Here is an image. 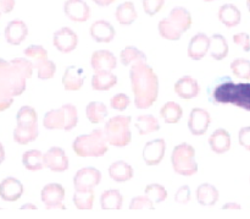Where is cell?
<instances>
[{
	"label": "cell",
	"instance_id": "1",
	"mask_svg": "<svg viewBox=\"0 0 250 219\" xmlns=\"http://www.w3.org/2000/svg\"><path fill=\"white\" fill-rule=\"evenodd\" d=\"M33 68V63L26 58H15L11 61L0 59V112L11 107L14 97L24 92Z\"/></svg>",
	"mask_w": 250,
	"mask_h": 219
},
{
	"label": "cell",
	"instance_id": "2",
	"mask_svg": "<svg viewBox=\"0 0 250 219\" xmlns=\"http://www.w3.org/2000/svg\"><path fill=\"white\" fill-rule=\"evenodd\" d=\"M134 104L138 109H148L158 99L159 78L146 61L133 63L129 70Z\"/></svg>",
	"mask_w": 250,
	"mask_h": 219
},
{
	"label": "cell",
	"instance_id": "3",
	"mask_svg": "<svg viewBox=\"0 0 250 219\" xmlns=\"http://www.w3.org/2000/svg\"><path fill=\"white\" fill-rule=\"evenodd\" d=\"M212 99L217 104H232L250 112V83L225 78L212 91Z\"/></svg>",
	"mask_w": 250,
	"mask_h": 219
},
{
	"label": "cell",
	"instance_id": "4",
	"mask_svg": "<svg viewBox=\"0 0 250 219\" xmlns=\"http://www.w3.org/2000/svg\"><path fill=\"white\" fill-rule=\"evenodd\" d=\"M193 19L190 12L182 6L173 7L170 15L160 20L158 24L159 33L167 41H178L185 32L192 27Z\"/></svg>",
	"mask_w": 250,
	"mask_h": 219
},
{
	"label": "cell",
	"instance_id": "5",
	"mask_svg": "<svg viewBox=\"0 0 250 219\" xmlns=\"http://www.w3.org/2000/svg\"><path fill=\"white\" fill-rule=\"evenodd\" d=\"M17 125L14 130V141L19 145H27L38 137V115L29 105L20 108L16 114Z\"/></svg>",
	"mask_w": 250,
	"mask_h": 219
},
{
	"label": "cell",
	"instance_id": "6",
	"mask_svg": "<svg viewBox=\"0 0 250 219\" xmlns=\"http://www.w3.org/2000/svg\"><path fill=\"white\" fill-rule=\"evenodd\" d=\"M72 149L78 157H103L109 151V142L104 131L97 129L90 134L76 137Z\"/></svg>",
	"mask_w": 250,
	"mask_h": 219
},
{
	"label": "cell",
	"instance_id": "7",
	"mask_svg": "<svg viewBox=\"0 0 250 219\" xmlns=\"http://www.w3.org/2000/svg\"><path fill=\"white\" fill-rule=\"evenodd\" d=\"M78 122L77 108L73 104H63L58 109H51L44 115L43 125L48 130H70L75 129Z\"/></svg>",
	"mask_w": 250,
	"mask_h": 219
},
{
	"label": "cell",
	"instance_id": "8",
	"mask_svg": "<svg viewBox=\"0 0 250 219\" xmlns=\"http://www.w3.org/2000/svg\"><path fill=\"white\" fill-rule=\"evenodd\" d=\"M131 122L132 118L128 115H116L109 119L104 129L105 137L109 145L115 147H126L131 144Z\"/></svg>",
	"mask_w": 250,
	"mask_h": 219
},
{
	"label": "cell",
	"instance_id": "9",
	"mask_svg": "<svg viewBox=\"0 0 250 219\" xmlns=\"http://www.w3.org/2000/svg\"><path fill=\"white\" fill-rule=\"evenodd\" d=\"M171 163L176 174L182 176H193L198 173V163L195 161V149L187 142L177 145L171 154Z\"/></svg>",
	"mask_w": 250,
	"mask_h": 219
},
{
	"label": "cell",
	"instance_id": "10",
	"mask_svg": "<svg viewBox=\"0 0 250 219\" xmlns=\"http://www.w3.org/2000/svg\"><path fill=\"white\" fill-rule=\"evenodd\" d=\"M66 191L62 185L56 183L46 184L41 191V200L46 207V210H66L63 203Z\"/></svg>",
	"mask_w": 250,
	"mask_h": 219
},
{
	"label": "cell",
	"instance_id": "11",
	"mask_svg": "<svg viewBox=\"0 0 250 219\" xmlns=\"http://www.w3.org/2000/svg\"><path fill=\"white\" fill-rule=\"evenodd\" d=\"M102 180V174L94 167H85V168L80 169L73 176V186L75 190H90L95 186L99 185Z\"/></svg>",
	"mask_w": 250,
	"mask_h": 219
},
{
	"label": "cell",
	"instance_id": "12",
	"mask_svg": "<svg viewBox=\"0 0 250 219\" xmlns=\"http://www.w3.org/2000/svg\"><path fill=\"white\" fill-rule=\"evenodd\" d=\"M44 167L50 169L53 173H63L68 169V157L60 147H51L43 154Z\"/></svg>",
	"mask_w": 250,
	"mask_h": 219
},
{
	"label": "cell",
	"instance_id": "13",
	"mask_svg": "<svg viewBox=\"0 0 250 219\" xmlns=\"http://www.w3.org/2000/svg\"><path fill=\"white\" fill-rule=\"evenodd\" d=\"M211 124V115L203 108H194L190 112L188 119V129L194 136H202L209 129Z\"/></svg>",
	"mask_w": 250,
	"mask_h": 219
},
{
	"label": "cell",
	"instance_id": "14",
	"mask_svg": "<svg viewBox=\"0 0 250 219\" xmlns=\"http://www.w3.org/2000/svg\"><path fill=\"white\" fill-rule=\"evenodd\" d=\"M53 44L61 53H71L77 48L78 36L68 27H62L54 33Z\"/></svg>",
	"mask_w": 250,
	"mask_h": 219
},
{
	"label": "cell",
	"instance_id": "15",
	"mask_svg": "<svg viewBox=\"0 0 250 219\" xmlns=\"http://www.w3.org/2000/svg\"><path fill=\"white\" fill-rule=\"evenodd\" d=\"M165 140L155 139L146 142L143 148V161L146 166H158L165 156Z\"/></svg>",
	"mask_w": 250,
	"mask_h": 219
},
{
	"label": "cell",
	"instance_id": "16",
	"mask_svg": "<svg viewBox=\"0 0 250 219\" xmlns=\"http://www.w3.org/2000/svg\"><path fill=\"white\" fill-rule=\"evenodd\" d=\"M63 11L68 19L76 22H85L90 17V7L84 0H66Z\"/></svg>",
	"mask_w": 250,
	"mask_h": 219
},
{
	"label": "cell",
	"instance_id": "17",
	"mask_svg": "<svg viewBox=\"0 0 250 219\" xmlns=\"http://www.w3.org/2000/svg\"><path fill=\"white\" fill-rule=\"evenodd\" d=\"M85 71L81 66L71 65L66 68L65 73L62 76V85L66 91H78L84 83Z\"/></svg>",
	"mask_w": 250,
	"mask_h": 219
},
{
	"label": "cell",
	"instance_id": "18",
	"mask_svg": "<svg viewBox=\"0 0 250 219\" xmlns=\"http://www.w3.org/2000/svg\"><path fill=\"white\" fill-rule=\"evenodd\" d=\"M90 36L98 43H110L116 36L114 26L106 20H98L90 26Z\"/></svg>",
	"mask_w": 250,
	"mask_h": 219
},
{
	"label": "cell",
	"instance_id": "19",
	"mask_svg": "<svg viewBox=\"0 0 250 219\" xmlns=\"http://www.w3.org/2000/svg\"><path fill=\"white\" fill-rule=\"evenodd\" d=\"M28 36V27L22 20H14L5 28V39L12 46H19Z\"/></svg>",
	"mask_w": 250,
	"mask_h": 219
},
{
	"label": "cell",
	"instance_id": "20",
	"mask_svg": "<svg viewBox=\"0 0 250 219\" xmlns=\"http://www.w3.org/2000/svg\"><path fill=\"white\" fill-rule=\"evenodd\" d=\"M23 185L15 178H6L0 183V197L6 202H15L23 195Z\"/></svg>",
	"mask_w": 250,
	"mask_h": 219
},
{
	"label": "cell",
	"instance_id": "21",
	"mask_svg": "<svg viewBox=\"0 0 250 219\" xmlns=\"http://www.w3.org/2000/svg\"><path fill=\"white\" fill-rule=\"evenodd\" d=\"M210 38L205 33H197L192 37L188 46V56L193 60H200L209 51Z\"/></svg>",
	"mask_w": 250,
	"mask_h": 219
},
{
	"label": "cell",
	"instance_id": "22",
	"mask_svg": "<svg viewBox=\"0 0 250 219\" xmlns=\"http://www.w3.org/2000/svg\"><path fill=\"white\" fill-rule=\"evenodd\" d=\"M200 92L199 83L192 76H183L175 83V93L182 99H192Z\"/></svg>",
	"mask_w": 250,
	"mask_h": 219
},
{
	"label": "cell",
	"instance_id": "23",
	"mask_svg": "<svg viewBox=\"0 0 250 219\" xmlns=\"http://www.w3.org/2000/svg\"><path fill=\"white\" fill-rule=\"evenodd\" d=\"M90 65L94 71H112L117 66V61L111 51L97 50L92 54Z\"/></svg>",
	"mask_w": 250,
	"mask_h": 219
},
{
	"label": "cell",
	"instance_id": "24",
	"mask_svg": "<svg viewBox=\"0 0 250 219\" xmlns=\"http://www.w3.org/2000/svg\"><path fill=\"white\" fill-rule=\"evenodd\" d=\"M209 145L210 148L214 153L216 154H224L231 149L232 146V139L229 131L225 129H217L215 130L209 137Z\"/></svg>",
	"mask_w": 250,
	"mask_h": 219
},
{
	"label": "cell",
	"instance_id": "25",
	"mask_svg": "<svg viewBox=\"0 0 250 219\" xmlns=\"http://www.w3.org/2000/svg\"><path fill=\"white\" fill-rule=\"evenodd\" d=\"M219 16L220 22L227 27V28H233L241 24L242 14L241 10L233 4H225L219 9Z\"/></svg>",
	"mask_w": 250,
	"mask_h": 219
},
{
	"label": "cell",
	"instance_id": "26",
	"mask_svg": "<svg viewBox=\"0 0 250 219\" xmlns=\"http://www.w3.org/2000/svg\"><path fill=\"white\" fill-rule=\"evenodd\" d=\"M109 175L115 183H126L133 178L134 170L127 162L116 161L109 167Z\"/></svg>",
	"mask_w": 250,
	"mask_h": 219
},
{
	"label": "cell",
	"instance_id": "27",
	"mask_svg": "<svg viewBox=\"0 0 250 219\" xmlns=\"http://www.w3.org/2000/svg\"><path fill=\"white\" fill-rule=\"evenodd\" d=\"M220 198L219 190L211 184H202L197 189V201L202 206H215Z\"/></svg>",
	"mask_w": 250,
	"mask_h": 219
},
{
	"label": "cell",
	"instance_id": "28",
	"mask_svg": "<svg viewBox=\"0 0 250 219\" xmlns=\"http://www.w3.org/2000/svg\"><path fill=\"white\" fill-rule=\"evenodd\" d=\"M116 85L117 77L111 71H95L92 77V88L95 91H109Z\"/></svg>",
	"mask_w": 250,
	"mask_h": 219
},
{
	"label": "cell",
	"instance_id": "29",
	"mask_svg": "<svg viewBox=\"0 0 250 219\" xmlns=\"http://www.w3.org/2000/svg\"><path fill=\"white\" fill-rule=\"evenodd\" d=\"M115 16H116L117 22L122 26H131L137 19V10L133 2L126 1L122 2L117 6L116 11H115Z\"/></svg>",
	"mask_w": 250,
	"mask_h": 219
},
{
	"label": "cell",
	"instance_id": "30",
	"mask_svg": "<svg viewBox=\"0 0 250 219\" xmlns=\"http://www.w3.org/2000/svg\"><path fill=\"white\" fill-rule=\"evenodd\" d=\"M122 203H124V197H122L121 193L115 189L104 191L100 196V207L103 210H120L122 207Z\"/></svg>",
	"mask_w": 250,
	"mask_h": 219
},
{
	"label": "cell",
	"instance_id": "31",
	"mask_svg": "<svg viewBox=\"0 0 250 219\" xmlns=\"http://www.w3.org/2000/svg\"><path fill=\"white\" fill-rule=\"evenodd\" d=\"M210 55L215 59V60H222L229 55V44H227L226 38L221 34L216 33L210 38V46H209Z\"/></svg>",
	"mask_w": 250,
	"mask_h": 219
},
{
	"label": "cell",
	"instance_id": "32",
	"mask_svg": "<svg viewBox=\"0 0 250 219\" xmlns=\"http://www.w3.org/2000/svg\"><path fill=\"white\" fill-rule=\"evenodd\" d=\"M183 115V109L176 102H167L161 107L160 117L166 124H177Z\"/></svg>",
	"mask_w": 250,
	"mask_h": 219
},
{
	"label": "cell",
	"instance_id": "33",
	"mask_svg": "<svg viewBox=\"0 0 250 219\" xmlns=\"http://www.w3.org/2000/svg\"><path fill=\"white\" fill-rule=\"evenodd\" d=\"M136 129L138 130L139 135H149L151 132H155L160 130L159 120L151 114L139 115L136 120Z\"/></svg>",
	"mask_w": 250,
	"mask_h": 219
},
{
	"label": "cell",
	"instance_id": "34",
	"mask_svg": "<svg viewBox=\"0 0 250 219\" xmlns=\"http://www.w3.org/2000/svg\"><path fill=\"white\" fill-rule=\"evenodd\" d=\"M85 114H87L88 120L92 124H100L105 120L109 112L104 103L102 102H90L85 108Z\"/></svg>",
	"mask_w": 250,
	"mask_h": 219
},
{
	"label": "cell",
	"instance_id": "35",
	"mask_svg": "<svg viewBox=\"0 0 250 219\" xmlns=\"http://www.w3.org/2000/svg\"><path fill=\"white\" fill-rule=\"evenodd\" d=\"M22 163H23L24 168L31 171L41 170L44 168L43 153L38 149H31V151L24 152L22 156Z\"/></svg>",
	"mask_w": 250,
	"mask_h": 219
},
{
	"label": "cell",
	"instance_id": "36",
	"mask_svg": "<svg viewBox=\"0 0 250 219\" xmlns=\"http://www.w3.org/2000/svg\"><path fill=\"white\" fill-rule=\"evenodd\" d=\"M95 194L93 189L90 190H75L73 194V205L78 210H92L93 203H94Z\"/></svg>",
	"mask_w": 250,
	"mask_h": 219
},
{
	"label": "cell",
	"instance_id": "37",
	"mask_svg": "<svg viewBox=\"0 0 250 219\" xmlns=\"http://www.w3.org/2000/svg\"><path fill=\"white\" fill-rule=\"evenodd\" d=\"M120 60H121V64L124 66H128L131 64L137 63V61H146L148 58L138 48H136L133 46H128L121 50V53H120Z\"/></svg>",
	"mask_w": 250,
	"mask_h": 219
},
{
	"label": "cell",
	"instance_id": "38",
	"mask_svg": "<svg viewBox=\"0 0 250 219\" xmlns=\"http://www.w3.org/2000/svg\"><path fill=\"white\" fill-rule=\"evenodd\" d=\"M33 66L37 69V76L39 80H49L53 78L56 73V65L54 61L49 59H42L33 63Z\"/></svg>",
	"mask_w": 250,
	"mask_h": 219
},
{
	"label": "cell",
	"instance_id": "39",
	"mask_svg": "<svg viewBox=\"0 0 250 219\" xmlns=\"http://www.w3.org/2000/svg\"><path fill=\"white\" fill-rule=\"evenodd\" d=\"M144 193L153 203H161L167 198V191L160 184H149Z\"/></svg>",
	"mask_w": 250,
	"mask_h": 219
},
{
	"label": "cell",
	"instance_id": "40",
	"mask_svg": "<svg viewBox=\"0 0 250 219\" xmlns=\"http://www.w3.org/2000/svg\"><path fill=\"white\" fill-rule=\"evenodd\" d=\"M231 69L236 77L242 80H250V60L243 58L236 59L232 61Z\"/></svg>",
	"mask_w": 250,
	"mask_h": 219
},
{
	"label": "cell",
	"instance_id": "41",
	"mask_svg": "<svg viewBox=\"0 0 250 219\" xmlns=\"http://www.w3.org/2000/svg\"><path fill=\"white\" fill-rule=\"evenodd\" d=\"M129 104H131V98L126 93H117L110 99V105L112 109L117 110V112H124L125 109L128 108Z\"/></svg>",
	"mask_w": 250,
	"mask_h": 219
},
{
	"label": "cell",
	"instance_id": "42",
	"mask_svg": "<svg viewBox=\"0 0 250 219\" xmlns=\"http://www.w3.org/2000/svg\"><path fill=\"white\" fill-rule=\"evenodd\" d=\"M23 53L27 58L33 59L34 61L42 60V59H48V51H46V49L43 46H39V44H32L28 48L24 49Z\"/></svg>",
	"mask_w": 250,
	"mask_h": 219
},
{
	"label": "cell",
	"instance_id": "43",
	"mask_svg": "<svg viewBox=\"0 0 250 219\" xmlns=\"http://www.w3.org/2000/svg\"><path fill=\"white\" fill-rule=\"evenodd\" d=\"M165 5V0H142L144 12L149 16H155Z\"/></svg>",
	"mask_w": 250,
	"mask_h": 219
},
{
	"label": "cell",
	"instance_id": "44",
	"mask_svg": "<svg viewBox=\"0 0 250 219\" xmlns=\"http://www.w3.org/2000/svg\"><path fill=\"white\" fill-rule=\"evenodd\" d=\"M131 210H153L154 203L146 196H137L129 203Z\"/></svg>",
	"mask_w": 250,
	"mask_h": 219
},
{
	"label": "cell",
	"instance_id": "45",
	"mask_svg": "<svg viewBox=\"0 0 250 219\" xmlns=\"http://www.w3.org/2000/svg\"><path fill=\"white\" fill-rule=\"evenodd\" d=\"M192 198V191L188 185H182L175 195V201L180 205H187Z\"/></svg>",
	"mask_w": 250,
	"mask_h": 219
},
{
	"label": "cell",
	"instance_id": "46",
	"mask_svg": "<svg viewBox=\"0 0 250 219\" xmlns=\"http://www.w3.org/2000/svg\"><path fill=\"white\" fill-rule=\"evenodd\" d=\"M233 42L237 46L242 47V49H243L244 51H250V37L248 33L241 32V33L234 34Z\"/></svg>",
	"mask_w": 250,
	"mask_h": 219
},
{
	"label": "cell",
	"instance_id": "47",
	"mask_svg": "<svg viewBox=\"0 0 250 219\" xmlns=\"http://www.w3.org/2000/svg\"><path fill=\"white\" fill-rule=\"evenodd\" d=\"M238 141L242 147L250 152V126L242 127L238 134Z\"/></svg>",
	"mask_w": 250,
	"mask_h": 219
},
{
	"label": "cell",
	"instance_id": "48",
	"mask_svg": "<svg viewBox=\"0 0 250 219\" xmlns=\"http://www.w3.org/2000/svg\"><path fill=\"white\" fill-rule=\"evenodd\" d=\"M14 7L15 0H0V14H9Z\"/></svg>",
	"mask_w": 250,
	"mask_h": 219
},
{
	"label": "cell",
	"instance_id": "49",
	"mask_svg": "<svg viewBox=\"0 0 250 219\" xmlns=\"http://www.w3.org/2000/svg\"><path fill=\"white\" fill-rule=\"evenodd\" d=\"M222 210H231V211H239L242 210V206L237 202H227L222 206Z\"/></svg>",
	"mask_w": 250,
	"mask_h": 219
},
{
	"label": "cell",
	"instance_id": "50",
	"mask_svg": "<svg viewBox=\"0 0 250 219\" xmlns=\"http://www.w3.org/2000/svg\"><path fill=\"white\" fill-rule=\"evenodd\" d=\"M115 1H116V0H93V2L100 7H107L111 4H114Z\"/></svg>",
	"mask_w": 250,
	"mask_h": 219
},
{
	"label": "cell",
	"instance_id": "51",
	"mask_svg": "<svg viewBox=\"0 0 250 219\" xmlns=\"http://www.w3.org/2000/svg\"><path fill=\"white\" fill-rule=\"evenodd\" d=\"M21 210H37V206L33 205V203H24V205L21 206Z\"/></svg>",
	"mask_w": 250,
	"mask_h": 219
},
{
	"label": "cell",
	"instance_id": "52",
	"mask_svg": "<svg viewBox=\"0 0 250 219\" xmlns=\"http://www.w3.org/2000/svg\"><path fill=\"white\" fill-rule=\"evenodd\" d=\"M4 159H5V148H4V146L0 144V164L4 162Z\"/></svg>",
	"mask_w": 250,
	"mask_h": 219
},
{
	"label": "cell",
	"instance_id": "53",
	"mask_svg": "<svg viewBox=\"0 0 250 219\" xmlns=\"http://www.w3.org/2000/svg\"><path fill=\"white\" fill-rule=\"evenodd\" d=\"M247 7H248V10L250 12V0H247Z\"/></svg>",
	"mask_w": 250,
	"mask_h": 219
},
{
	"label": "cell",
	"instance_id": "54",
	"mask_svg": "<svg viewBox=\"0 0 250 219\" xmlns=\"http://www.w3.org/2000/svg\"><path fill=\"white\" fill-rule=\"evenodd\" d=\"M203 1H205V2H211V1H215V0H203Z\"/></svg>",
	"mask_w": 250,
	"mask_h": 219
}]
</instances>
